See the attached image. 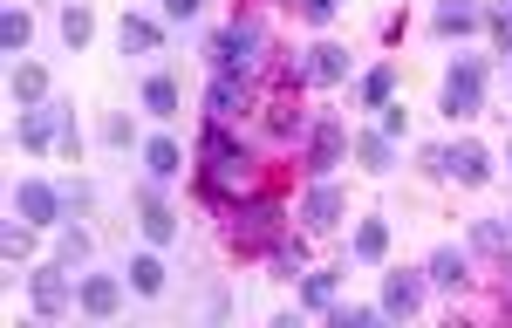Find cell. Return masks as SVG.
<instances>
[{
    "label": "cell",
    "instance_id": "obj_15",
    "mask_svg": "<svg viewBox=\"0 0 512 328\" xmlns=\"http://www.w3.org/2000/svg\"><path fill=\"white\" fill-rule=\"evenodd\" d=\"M383 315H417L424 308V281L417 274H383V301H376Z\"/></svg>",
    "mask_w": 512,
    "mask_h": 328
},
{
    "label": "cell",
    "instance_id": "obj_3",
    "mask_svg": "<svg viewBox=\"0 0 512 328\" xmlns=\"http://www.w3.org/2000/svg\"><path fill=\"white\" fill-rule=\"evenodd\" d=\"M14 144H21V151H48V144H62V151L76 158V110H69V103H35V110H21Z\"/></svg>",
    "mask_w": 512,
    "mask_h": 328
},
{
    "label": "cell",
    "instance_id": "obj_1",
    "mask_svg": "<svg viewBox=\"0 0 512 328\" xmlns=\"http://www.w3.org/2000/svg\"><path fill=\"white\" fill-rule=\"evenodd\" d=\"M198 185H205L212 205H233V199L260 192V164H253V151L239 144L226 123H205V137H198Z\"/></svg>",
    "mask_w": 512,
    "mask_h": 328
},
{
    "label": "cell",
    "instance_id": "obj_26",
    "mask_svg": "<svg viewBox=\"0 0 512 328\" xmlns=\"http://www.w3.org/2000/svg\"><path fill=\"white\" fill-rule=\"evenodd\" d=\"M130 287H137V294H164V260L158 253H137V260H130Z\"/></svg>",
    "mask_w": 512,
    "mask_h": 328
},
{
    "label": "cell",
    "instance_id": "obj_37",
    "mask_svg": "<svg viewBox=\"0 0 512 328\" xmlns=\"http://www.w3.org/2000/svg\"><path fill=\"white\" fill-rule=\"evenodd\" d=\"M103 144H117V151H123V144H130V117H110V123H103Z\"/></svg>",
    "mask_w": 512,
    "mask_h": 328
},
{
    "label": "cell",
    "instance_id": "obj_35",
    "mask_svg": "<svg viewBox=\"0 0 512 328\" xmlns=\"http://www.w3.org/2000/svg\"><path fill=\"white\" fill-rule=\"evenodd\" d=\"M82 253H89V240L82 233H62V267H82Z\"/></svg>",
    "mask_w": 512,
    "mask_h": 328
},
{
    "label": "cell",
    "instance_id": "obj_19",
    "mask_svg": "<svg viewBox=\"0 0 512 328\" xmlns=\"http://www.w3.org/2000/svg\"><path fill=\"white\" fill-rule=\"evenodd\" d=\"M7 89H14V103H21V110L48 103V76H41V62H14V82H7Z\"/></svg>",
    "mask_w": 512,
    "mask_h": 328
},
{
    "label": "cell",
    "instance_id": "obj_24",
    "mask_svg": "<svg viewBox=\"0 0 512 328\" xmlns=\"http://www.w3.org/2000/svg\"><path fill=\"white\" fill-rule=\"evenodd\" d=\"M267 253H274V274H280V281H294V274L308 267V246H301V233H280Z\"/></svg>",
    "mask_w": 512,
    "mask_h": 328
},
{
    "label": "cell",
    "instance_id": "obj_31",
    "mask_svg": "<svg viewBox=\"0 0 512 328\" xmlns=\"http://www.w3.org/2000/svg\"><path fill=\"white\" fill-rule=\"evenodd\" d=\"M7 260H28V253H35V226H28V219H21V226H7Z\"/></svg>",
    "mask_w": 512,
    "mask_h": 328
},
{
    "label": "cell",
    "instance_id": "obj_27",
    "mask_svg": "<svg viewBox=\"0 0 512 328\" xmlns=\"http://www.w3.org/2000/svg\"><path fill=\"white\" fill-rule=\"evenodd\" d=\"M89 35H96V14H89V7H62V41H69V48H82Z\"/></svg>",
    "mask_w": 512,
    "mask_h": 328
},
{
    "label": "cell",
    "instance_id": "obj_5",
    "mask_svg": "<svg viewBox=\"0 0 512 328\" xmlns=\"http://www.w3.org/2000/svg\"><path fill=\"white\" fill-rule=\"evenodd\" d=\"M280 76L287 82H349V48L342 41H315L308 55H287Z\"/></svg>",
    "mask_w": 512,
    "mask_h": 328
},
{
    "label": "cell",
    "instance_id": "obj_2",
    "mask_svg": "<svg viewBox=\"0 0 512 328\" xmlns=\"http://www.w3.org/2000/svg\"><path fill=\"white\" fill-rule=\"evenodd\" d=\"M280 233H287V212H280L274 199H233L226 205V240L239 246V253H260V246H274Z\"/></svg>",
    "mask_w": 512,
    "mask_h": 328
},
{
    "label": "cell",
    "instance_id": "obj_11",
    "mask_svg": "<svg viewBox=\"0 0 512 328\" xmlns=\"http://www.w3.org/2000/svg\"><path fill=\"white\" fill-rule=\"evenodd\" d=\"M246 103H253L246 76H212V82H205V123H233Z\"/></svg>",
    "mask_w": 512,
    "mask_h": 328
},
{
    "label": "cell",
    "instance_id": "obj_9",
    "mask_svg": "<svg viewBox=\"0 0 512 328\" xmlns=\"http://www.w3.org/2000/svg\"><path fill=\"white\" fill-rule=\"evenodd\" d=\"M349 158V130L335 117H321L315 130H308V178H335V164Z\"/></svg>",
    "mask_w": 512,
    "mask_h": 328
},
{
    "label": "cell",
    "instance_id": "obj_30",
    "mask_svg": "<svg viewBox=\"0 0 512 328\" xmlns=\"http://www.w3.org/2000/svg\"><path fill=\"white\" fill-rule=\"evenodd\" d=\"M301 308H335V274H308L301 281Z\"/></svg>",
    "mask_w": 512,
    "mask_h": 328
},
{
    "label": "cell",
    "instance_id": "obj_6",
    "mask_svg": "<svg viewBox=\"0 0 512 328\" xmlns=\"http://www.w3.org/2000/svg\"><path fill=\"white\" fill-rule=\"evenodd\" d=\"M478 110H485V62L458 55L444 76V117H478Z\"/></svg>",
    "mask_w": 512,
    "mask_h": 328
},
{
    "label": "cell",
    "instance_id": "obj_21",
    "mask_svg": "<svg viewBox=\"0 0 512 328\" xmlns=\"http://www.w3.org/2000/svg\"><path fill=\"white\" fill-rule=\"evenodd\" d=\"M390 158H396V137H383V130H362L355 137V164L362 171H390Z\"/></svg>",
    "mask_w": 512,
    "mask_h": 328
},
{
    "label": "cell",
    "instance_id": "obj_36",
    "mask_svg": "<svg viewBox=\"0 0 512 328\" xmlns=\"http://www.w3.org/2000/svg\"><path fill=\"white\" fill-rule=\"evenodd\" d=\"M485 21H492V35H499V48L512 55V7H499V14H485Z\"/></svg>",
    "mask_w": 512,
    "mask_h": 328
},
{
    "label": "cell",
    "instance_id": "obj_40",
    "mask_svg": "<svg viewBox=\"0 0 512 328\" xmlns=\"http://www.w3.org/2000/svg\"><path fill=\"white\" fill-rule=\"evenodd\" d=\"M506 7H512V0H506Z\"/></svg>",
    "mask_w": 512,
    "mask_h": 328
},
{
    "label": "cell",
    "instance_id": "obj_13",
    "mask_svg": "<svg viewBox=\"0 0 512 328\" xmlns=\"http://www.w3.org/2000/svg\"><path fill=\"white\" fill-rule=\"evenodd\" d=\"M76 308L89 315V322H110L123 308V281H110V274H89V281H76Z\"/></svg>",
    "mask_w": 512,
    "mask_h": 328
},
{
    "label": "cell",
    "instance_id": "obj_32",
    "mask_svg": "<svg viewBox=\"0 0 512 328\" xmlns=\"http://www.w3.org/2000/svg\"><path fill=\"white\" fill-rule=\"evenodd\" d=\"M376 130H383V137H403V130H410V110H403V103H383V117H376Z\"/></svg>",
    "mask_w": 512,
    "mask_h": 328
},
{
    "label": "cell",
    "instance_id": "obj_16",
    "mask_svg": "<svg viewBox=\"0 0 512 328\" xmlns=\"http://www.w3.org/2000/svg\"><path fill=\"white\" fill-rule=\"evenodd\" d=\"M117 41H123V55H158V48H164V28H158V21H144V14H123Z\"/></svg>",
    "mask_w": 512,
    "mask_h": 328
},
{
    "label": "cell",
    "instance_id": "obj_33",
    "mask_svg": "<svg viewBox=\"0 0 512 328\" xmlns=\"http://www.w3.org/2000/svg\"><path fill=\"white\" fill-rule=\"evenodd\" d=\"M294 7H301V21H308V28H328L342 0H294Z\"/></svg>",
    "mask_w": 512,
    "mask_h": 328
},
{
    "label": "cell",
    "instance_id": "obj_12",
    "mask_svg": "<svg viewBox=\"0 0 512 328\" xmlns=\"http://www.w3.org/2000/svg\"><path fill=\"white\" fill-rule=\"evenodd\" d=\"M137 212H144L137 226H144V240H151V246H171V240H178V212L158 199V178H151V185L137 192Z\"/></svg>",
    "mask_w": 512,
    "mask_h": 328
},
{
    "label": "cell",
    "instance_id": "obj_23",
    "mask_svg": "<svg viewBox=\"0 0 512 328\" xmlns=\"http://www.w3.org/2000/svg\"><path fill=\"white\" fill-rule=\"evenodd\" d=\"M355 96H362L369 110H383V103H390V96H396V69H390V62H376L369 76L355 82Z\"/></svg>",
    "mask_w": 512,
    "mask_h": 328
},
{
    "label": "cell",
    "instance_id": "obj_4",
    "mask_svg": "<svg viewBox=\"0 0 512 328\" xmlns=\"http://www.w3.org/2000/svg\"><path fill=\"white\" fill-rule=\"evenodd\" d=\"M205 62H212V76H253V62H260V21H226L219 35L205 41Z\"/></svg>",
    "mask_w": 512,
    "mask_h": 328
},
{
    "label": "cell",
    "instance_id": "obj_18",
    "mask_svg": "<svg viewBox=\"0 0 512 328\" xmlns=\"http://www.w3.org/2000/svg\"><path fill=\"white\" fill-rule=\"evenodd\" d=\"M355 260H362V267H383V260H390V226H383V219H362V226H355Z\"/></svg>",
    "mask_w": 512,
    "mask_h": 328
},
{
    "label": "cell",
    "instance_id": "obj_29",
    "mask_svg": "<svg viewBox=\"0 0 512 328\" xmlns=\"http://www.w3.org/2000/svg\"><path fill=\"white\" fill-rule=\"evenodd\" d=\"M472 246H485V253H506V246H512V226H506V219H478V226H472Z\"/></svg>",
    "mask_w": 512,
    "mask_h": 328
},
{
    "label": "cell",
    "instance_id": "obj_38",
    "mask_svg": "<svg viewBox=\"0 0 512 328\" xmlns=\"http://www.w3.org/2000/svg\"><path fill=\"white\" fill-rule=\"evenodd\" d=\"M198 7H205V0H164V14H171V21H192Z\"/></svg>",
    "mask_w": 512,
    "mask_h": 328
},
{
    "label": "cell",
    "instance_id": "obj_14",
    "mask_svg": "<svg viewBox=\"0 0 512 328\" xmlns=\"http://www.w3.org/2000/svg\"><path fill=\"white\" fill-rule=\"evenodd\" d=\"M335 219H342V192H335L328 178H315L308 199H301V226H308V233H328Z\"/></svg>",
    "mask_w": 512,
    "mask_h": 328
},
{
    "label": "cell",
    "instance_id": "obj_22",
    "mask_svg": "<svg viewBox=\"0 0 512 328\" xmlns=\"http://www.w3.org/2000/svg\"><path fill=\"white\" fill-rule=\"evenodd\" d=\"M424 274H431L437 287H451V294H458V287L472 281V274H465V253H458V246H437V253H431V267H424Z\"/></svg>",
    "mask_w": 512,
    "mask_h": 328
},
{
    "label": "cell",
    "instance_id": "obj_17",
    "mask_svg": "<svg viewBox=\"0 0 512 328\" xmlns=\"http://www.w3.org/2000/svg\"><path fill=\"white\" fill-rule=\"evenodd\" d=\"M478 21H485V7H472V0H444V7L431 14V28H437V35H472Z\"/></svg>",
    "mask_w": 512,
    "mask_h": 328
},
{
    "label": "cell",
    "instance_id": "obj_25",
    "mask_svg": "<svg viewBox=\"0 0 512 328\" xmlns=\"http://www.w3.org/2000/svg\"><path fill=\"white\" fill-rule=\"evenodd\" d=\"M144 110H151V117H178V82L151 76V82H144Z\"/></svg>",
    "mask_w": 512,
    "mask_h": 328
},
{
    "label": "cell",
    "instance_id": "obj_7",
    "mask_svg": "<svg viewBox=\"0 0 512 328\" xmlns=\"http://www.w3.org/2000/svg\"><path fill=\"white\" fill-rule=\"evenodd\" d=\"M437 178H458V185H485L492 178V151L485 144H451V151H424Z\"/></svg>",
    "mask_w": 512,
    "mask_h": 328
},
{
    "label": "cell",
    "instance_id": "obj_10",
    "mask_svg": "<svg viewBox=\"0 0 512 328\" xmlns=\"http://www.w3.org/2000/svg\"><path fill=\"white\" fill-rule=\"evenodd\" d=\"M62 185H41V178H21L14 185V219H28V226H55L62 219Z\"/></svg>",
    "mask_w": 512,
    "mask_h": 328
},
{
    "label": "cell",
    "instance_id": "obj_8",
    "mask_svg": "<svg viewBox=\"0 0 512 328\" xmlns=\"http://www.w3.org/2000/svg\"><path fill=\"white\" fill-rule=\"evenodd\" d=\"M28 301H35L41 322H55V315H69V308H76V287H69V274H62V260L28 274Z\"/></svg>",
    "mask_w": 512,
    "mask_h": 328
},
{
    "label": "cell",
    "instance_id": "obj_20",
    "mask_svg": "<svg viewBox=\"0 0 512 328\" xmlns=\"http://www.w3.org/2000/svg\"><path fill=\"white\" fill-rule=\"evenodd\" d=\"M144 171L164 185V178H178V171H185V151H178L171 137H151V144H144Z\"/></svg>",
    "mask_w": 512,
    "mask_h": 328
},
{
    "label": "cell",
    "instance_id": "obj_34",
    "mask_svg": "<svg viewBox=\"0 0 512 328\" xmlns=\"http://www.w3.org/2000/svg\"><path fill=\"white\" fill-rule=\"evenodd\" d=\"M376 315H383V308H328V322H335V328H369Z\"/></svg>",
    "mask_w": 512,
    "mask_h": 328
},
{
    "label": "cell",
    "instance_id": "obj_28",
    "mask_svg": "<svg viewBox=\"0 0 512 328\" xmlns=\"http://www.w3.org/2000/svg\"><path fill=\"white\" fill-rule=\"evenodd\" d=\"M28 35H35V21H28L21 7H7V14H0V41H7V48L21 55V48H28Z\"/></svg>",
    "mask_w": 512,
    "mask_h": 328
},
{
    "label": "cell",
    "instance_id": "obj_39",
    "mask_svg": "<svg viewBox=\"0 0 512 328\" xmlns=\"http://www.w3.org/2000/svg\"><path fill=\"white\" fill-rule=\"evenodd\" d=\"M506 274H512V267H506ZM506 294H512V281H506Z\"/></svg>",
    "mask_w": 512,
    "mask_h": 328
}]
</instances>
